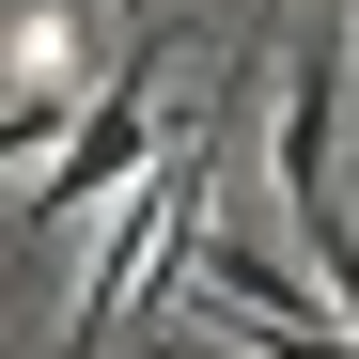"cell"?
<instances>
[{
	"label": "cell",
	"instance_id": "1",
	"mask_svg": "<svg viewBox=\"0 0 359 359\" xmlns=\"http://www.w3.org/2000/svg\"><path fill=\"white\" fill-rule=\"evenodd\" d=\"M203 188H219V126L188 109V126H156V156L126 172V219H109V250H94V281H79V313H63V344L94 359L109 328L141 313V297L172 281V250H188L203 234Z\"/></svg>",
	"mask_w": 359,
	"mask_h": 359
},
{
	"label": "cell",
	"instance_id": "2",
	"mask_svg": "<svg viewBox=\"0 0 359 359\" xmlns=\"http://www.w3.org/2000/svg\"><path fill=\"white\" fill-rule=\"evenodd\" d=\"M141 156H156V32H141L126 63H109V79L79 94V126L32 156V188H16V219H0V234H16V250H47V234H63L79 203H109Z\"/></svg>",
	"mask_w": 359,
	"mask_h": 359
},
{
	"label": "cell",
	"instance_id": "3",
	"mask_svg": "<svg viewBox=\"0 0 359 359\" xmlns=\"http://www.w3.org/2000/svg\"><path fill=\"white\" fill-rule=\"evenodd\" d=\"M344 63H359V16H344Z\"/></svg>",
	"mask_w": 359,
	"mask_h": 359
}]
</instances>
